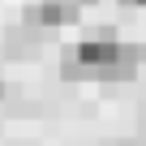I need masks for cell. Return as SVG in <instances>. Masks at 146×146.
I'll return each mask as SVG.
<instances>
[{
    "mask_svg": "<svg viewBox=\"0 0 146 146\" xmlns=\"http://www.w3.org/2000/svg\"><path fill=\"white\" fill-rule=\"evenodd\" d=\"M86 5H95V0H35V5H26L22 22L35 26V30H43V35H56L60 26L78 22V13Z\"/></svg>",
    "mask_w": 146,
    "mask_h": 146,
    "instance_id": "1",
    "label": "cell"
},
{
    "mask_svg": "<svg viewBox=\"0 0 146 146\" xmlns=\"http://www.w3.org/2000/svg\"><path fill=\"white\" fill-rule=\"evenodd\" d=\"M125 9H146V0H120Z\"/></svg>",
    "mask_w": 146,
    "mask_h": 146,
    "instance_id": "2",
    "label": "cell"
},
{
    "mask_svg": "<svg viewBox=\"0 0 146 146\" xmlns=\"http://www.w3.org/2000/svg\"><path fill=\"white\" fill-rule=\"evenodd\" d=\"M9 99V86H5V78H0V103H5Z\"/></svg>",
    "mask_w": 146,
    "mask_h": 146,
    "instance_id": "3",
    "label": "cell"
}]
</instances>
